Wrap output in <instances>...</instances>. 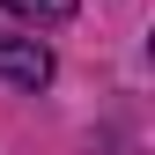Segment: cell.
Segmentation results:
<instances>
[{"instance_id":"obj_2","label":"cell","mask_w":155,"mask_h":155,"mask_svg":"<svg viewBox=\"0 0 155 155\" xmlns=\"http://www.w3.org/2000/svg\"><path fill=\"white\" fill-rule=\"evenodd\" d=\"M8 15H30V22H74V0H0Z\"/></svg>"},{"instance_id":"obj_1","label":"cell","mask_w":155,"mask_h":155,"mask_svg":"<svg viewBox=\"0 0 155 155\" xmlns=\"http://www.w3.org/2000/svg\"><path fill=\"white\" fill-rule=\"evenodd\" d=\"M0 81L45 89V81H52V52L37 45V37H0Z\"/></svg>"}]
</instances>
